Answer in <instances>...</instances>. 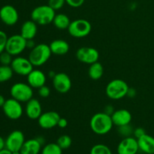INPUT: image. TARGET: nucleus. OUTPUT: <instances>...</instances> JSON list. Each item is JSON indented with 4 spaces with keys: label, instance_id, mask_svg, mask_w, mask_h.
Wrapping results in <instances>:
<instances>
[{
    "label": "nucleus",
    "instance_id": "nucleus-2",
    "mask_svg": "<svg viewBox=\"0 0 154 154\" xmlns=\"http://www.w3.org/2000/svg\"><path fill=\"white\" fill-rule=\"evenodd\" d=\"M51 54L49 45L44 43L38 44L31 50L28 59L34 67H40L49 60Z\"/></svg>",
    "mask_w": 154,
    "mask_h": 154
},
{
    "label": "nucleus",
    "instance_id": "nucleus-29",
    "mask_svg": "<svg viewBox=\"0 0 154 154\" xmlns=\"http://www.w3.org/2000/svg\"><path fill=\"white\" fill-rule=\"evenodd\" d=\"M134 129L132 126H130V124L124 125V126H119L118 127V132L123 136L124 138L126 137H129L133 134Z\"/></svg>",
    "mask_w": 154,
    "mask_h": 154
},
{
    "label": "nucleus",
    "instance_id": "nucleus-10",
    "mask_svg": "<svg viewBox=\"0 0 154 154\" xmlns=\"http://www.w3.org/2000/svg\"><path fill=\"white\" fill-rule=\"evenodd\" d=\"M25 141L24 134L20 130H14L5 139V148L11 152L20 151Z\"/></svg>",
    "mask_w": 154,
    "mask_h": 154
},
{
    "label": "nucleus",
    "instance_id": "nucleus-9",
    "mask_svg": "<svg viewBox=\"0 0 154 154\" xmlns=\"http://www.w3.org/2000/svg\"><path fill=\"white\" fill-rule=\"evenodd\" d=\"M76 58L81 63L91 65L99 61V53L92 47H81L77 51Z\"/></svg>",
    "mask_w": 154,
    "mask_h": 154
},
{
    "label": "nucleus",
    "instance_id": "nucleus-26",
    "mask_svg": "<svg viewBox=\"0 0 154 154\" xmlns=\"http://www.w3.org/2000/svg\"><path fill=\"white\" fill-rule=\"evenodd\" d=\"M42 154H63V149L57 143H49L44 146Z\"/></svg>",
    "mask_w": 154,
    "mask_h": 154
},
{
    "label": "nucleus",
    "instance_id": "nucleus-20",
    "mask_svg": "<svg viewBox=\"0 0 154 154\" xmlns=\"http://www.w3.org/2000/svg\"><path fill=\"white\" fill-rule=\"evenodd\" d=\"M137 140L140 150L146 154H154V138L153 136L146 133Z\"/></svg>",
    "mask_w": 154,
    "mask_h": 154
},
{
    "label": "nucleus",
    "instance_id": "nucleus-41",
    "mask_svg": "<svg viewBox=\"0 0 154 154\" xmlns=\"http://www.w3.org/2000/svg\"><path fill=\"white\" fill-rule=\"evenodd\" d=\"M5 99L4 96L0 94V108H2V106L4 105L5 102Z\"/></svg>",
    "mask_w": 154,
    "mask_h": 154
},
{
    "label": "nucleus",
    "instance_id": "nucleus-6",
    "mask_svg": "<svg viewBox=\"0 0 154 154\" xmlns=\"http://www.w3.org/2000/svg\"><path fill=\"white\" fill-rule=\"evenodd\" d=\"M91 23L85 19H77L72 21L68 28L69 35L77 38L87 37L91 32Z\"/></svg>",
    "mask_w": 154,
    "mask_h": 154
},
{
    "label": "nucleus",
    "instance_id": "nucleus-42",
    "mask_svg": "<svg viewBox=\"0 0 154 154\" xmlns=\"http://www.w3.org/2000/svg\"><path fill=\"white\" fill-rule=\"evenodd\" d=\"M0 154H12V152H11L10 150H8V149L5 148L0 151Z\"/></svg>",
    "mask_w": 154,
    "mask_h": 154
},
{
    "label": "nucleus",
    "instance_id": "nucleus-21",
    "mask_svg": "<svg viewBox=\"0 0 154 154\" xmlns=\"http://www.w3.org/2000/svg\"><path fill=\"white\" fill-rule=\"evenodd\" d=\"M50 48L52 54L57 56L66 55L69 51V45L63 39H56L50 44Z\"/></svg>",
    "mask_w": 154,
    "mask_h": 154
},
{
    "label": "nucleus",
    "instance_id": "nucleus-19",
    "mask_svg": "<svg viewBox=\"0 0 154 154\" xmlns=\"http://www.w3.org/2000/svg\"><path fill=\"white\" fill-rule=\"evenodd\" d=\"M37 25L38 24L35 22H34L32 20L25 21L21 26L20 35L26 40L33 39L37 34Z\"/></svg>",
    "mask_w": 154,
    "mask_h": 154
},
{
    "label": "nucleus",
    "instance_id": "nucleus-16",
    "mask_svg": "<svg viewBox=\"0 0 154 154\" xmlns=\"http://www.w3.org/2000/svg\"><path fill=\"white\" fill-rule=\"evenodd\" d=\"M27 84L31 87L38 89L46 83V75L39 69H33L26 76Z\"/></svg>",
    "mask_w": 154,
    "mask_h": 154
},
{
    "label": "nucleus",
    "instance_id": "nucleus-8",
    "mask_svg": "<svg viewBox=\"0 0 154 154\" xmlns=\"http://www.w3.org/2000/svg\"><path fill=\"white\" fill-rule=\"evenodd\" d=\"M3 112L8 118L16 120L20 118L23 113V109L21 105V102L16 99H8L5 101L2 106Z\"/></svg>",
    "mask_w": 154,
    "mask_h": 154
},
{
    "label": "nucleus",
    "instance_id": "nucleus-30",
    "mask_svg": "<svg viewBox=\"0 0 154 154\" xmlns=\"http://www.w3.org/2000/svg\"><path fill=\"white\" fill-rule=\"evenodd\" d=\"M13 59H12V55L8 53L7 51H5L2 54H0V63L3 66H11Z\"/></svg>",
    "mask_w": 154,
    "mask_h": 154
},
{
    "label": "nucleus",
    "instance_id": "nucleus-22",
    "mask_svg": "<svg viewBox=\"0 0 154 154\" xmlns=\"http://www.w3.org/2000/svg\"><path fill=\"white\" fill-rule=\"evenodd\" d=\"M42 144L37 138L25 141L20 150L21 154H38L42 150Z\"/></svg>",
    "mask_w": 154,
    "mask_h": 154
},
{
    "label": "nucleus",
    "instance_id": "nucleus-34",
    "mask_svg": "<svg viewBox=\"0 0 154 154\" xmlns=\"http://www.w3.org/2000/svg\"><path fill=\"white\" fill-rule=\"evenodd\" d=\"M85 0H66V2L70 7L79 8L84 5Z\"/></svg>",
    "mask_w": 154,
    "mask_h": 154
},
{
    "label": "nucleus",
    "instance_id": "nucleus-15",
    "mask_svg": "<svg viewBox=\"0 0 154 154\" xmlns=\"http://www.w3.org/2000/svg\"><path fill=\"white\" fill-rule=\"evenodd\" d=\"M139 150L138 140L135 137H126L117 146L118 154H136Z\"/></svg>",
    "mask_w": 154,
    "mask_h": 154
},
{
    "label": "nucleus",
    "instance_id": "nucleus-25",
    "mask_svg": "<svg viewBox=\"0 0 154 154\" xmlns=\"http://www.w3.org/2000/svg\"><path fill=\"white\" fill-rule=\"evenodd\" d=\"M14 71L11 66H0V83H4L11 79Z\"/></svg>",
    "mask_w": 154,
    "mask_h": 154
},
{
    "label": "nucleus",
    "instance_id": "nucleus-1",
    "mask_svg": "<svg viewBox=\"0 0 154 154\" xmlns=\"http://www.w3.org/2000/svg\"><path fill=\"white\" fill-rule=\"evenodd\" d=\"M113 126L111 116L105 112L96 113L90 119V126L96 135H106L111 130Z\"/></svg>",
    "mask_w": 154,
    "mask_h": 154
},
{
    "label": "nucleus",
    "instance_id": "nucleus-14",
    "mask_svg": "<svg viewBox=\"0 0 154 154\" xmlns=\"http://www.w3.org/2000/svg\"><path fill=\"white\" fill-rule=\"evenodd\" d=\"M0 19L7 26H14L19 20V14L14 6L5 5L0 9Z\"/></svg>",
    "mask_w": 154,
    "mask_h": 154
},
{
    "label": "nucleus",
    "instance_id": "nucleus-39",
    "mask_svg": "<svg viewBox=\"0 0 154 154\" xmlns=\"http://www.w3.org/2000/svg\"><path fill=\"white\" fill-rule=\"evenodd\" d=\"M114 108H113V107L111 106V105H107L106 107H105V111H104V112L106 113V114H109V115H111V114L114 113Z\"/></svg>",
    "mask_w": 154,
    "mask_h": 154
},
{
    "label": "nucleus",
    "instance_id": "nucleus-36",
    "mask_svg": "<svg viewBox=\"0 0 154 154\" xmlns=\"http://www.w3.org/2000/svg\"><path fill=\"white\" fill-rule=\"evenodd\" d=\"M68 126V121L66 119L63 118V117H60V120L58 122V124H57V126H59L61 129H64V128L67 127Z\"/></svg>",
    "mask_w": 154,
    "mask_h": 154
},
{
    "label": "nucleus",
    "instance_id": "nucleus-43",
    "mask_svg": "<svg viewBox=\"0 0 154 154\" xmlns=\"http://www.w3.org/2000/svg\"><path fill=\"white\" fill-rule=\"evenodd\" d=\"M55 75H56V73H54V72H52V71H51V72H49V74H48V75H49V77L51 78H54V77L55 76Z\"/></svg>",
    "mask_w": 154,
    "mask_h": 154
},
{
    "label": "nucleus",
    "instance_id": "nucleus-13",
    "mask_svg": "<svg viewBox=\"0 0 154 154\" xmlns=\"http://www.w3.org/2000/svg\"><path fill=\"white\" fill-rule=\"evenodd\" d=\"M60 114L56 111H47L42 113V115L38 119L39 126L44 129H51L57 126L60 119Z\"/></svg>",
    "mask_w": 154,
    "mask_h": 154
},
{
    "label": "nucleus",
    "instance_id": "nucleus-35",
    "mask_svg": "<svg viewBox=\"0 0 154 154\" xmlns=\"http://www.w3.org/2000/svg\"><path fill=\"white\" fill-rule=\"evenodd\" d=\"M146 132L143 128H136L135 129H134L133 132V135L136 139H138L139 138H141V136H143L144 135H145Z\"/></svg>",
    "mask_w": 154,
    "mask_h": 154
},
{
    "label": "nucleus",
    "instance_id": "nucleus-24",
    "mask_svg": "<svg viewBox=\"0 0 154 154\" xmlns=\"http://www.w3.org/2000/svg\"><path fill=\"white\" fill-rule=\"evenodd\" d=\"M103 74V66L100 63H99V61L90 65V67L88 69V75L92 80H94V81L99 80L102 78Z\"/></svg>",
    "mask_w": 154,
    "mask_h": 154
},
{
    "label": "nucleus",
    "instance_id": "nucleus-17",
    "mask_svg": "<svg viewBox=\"0 0 154 154\" xmlns=\"http://www.w3.org/2000/svg\"><path fill=\"white\" fill-rule=\"evenodd\" d=\"M25 113L30 120H38L42 114V108L40 102L36 99H31L26 102Z\"/></svg>",
    "mask_w": 154,
    "mask_h": 154
},
{
    "label": "nucleus",
    "instance_id": "nucleus-28",
    "mask_svg": "<svg viewBox=\"0 0 154 154\" xmlns=\"http://www.w3.org/2000/svg\"><path fill=\"white\" fill-rule=\"evenodd\" d=\"M57 144L61 147L63 150H66L69 149L72 146V140L69 135H63L60 137H59L57 139Z\"/></svg>",
    "mask_w": 154,
    "mask_h": 154
},
{
    "label": "nucleus",
    "instance_id": "nucleus-37",
    "mask_svg": "<svg viewBox=\"0 0 154 154\" xmlns=\"http://www.w3.org/2000/svg\"><path fill=\"white\" fill-rule=\"evenodd\" d=\"M135 95H136V90H135L134 88H130V87H129V90H128L126 96H129V97L132 98V97H135Z\"/></svg>",
    "mask_w": 154,
    "mask_h": 154
},
{
    "label": "nucleus",
    "instance_id": "nucleus-32",
    "mask_svg": "<svg viewBox=\"0 0 154 154\" xmlns=\"http://www.w3.org/2000/svg\"><path fill=\"white\" fill-rule=\"evenodd\" d=\"M8 36L5 32L0 30V54L5 51L6 44L8 41Z\"/></svg>",
    "mask_w": 154,
    "mask_h": 154
},
{
    "label": "nucleus",
    "instance_id": "nucleus-3",
    "mask_svg": "<svg viewBox=\"0 0 154 154\" xmlns=\"http://www.w3.org/2000/svg\"><path fill=\"white\" fill-rule=\"evenodd\" d=\"M55 11L48 5L37 6L31 13V18L38 25L46 26L51 23L55 17Z\"/></svg>",
    "mask_w": 154,
    "mask_h": 154
},
{
    "label": "nucleus",
    "instance_id": "nucleus-4",
    "mask_svg": "<svg viewBox=\"0 0 154 154\" xmlns=\"http://www.w3.org/2000/svg\"><path fill=\"white\" fill-rule=\"evenodd\" d=\"M129 88L126 81L121 79H114L107 84L105 93L109 99L119 100L126 96Z\"/></svg>",
    "mask_w": 154,
    "mask_h": 154
},
{
    "label": "nucleus",
    "instance_id": "nucleus-40",
    "mask_svg": "<svg viewBox=\"0 0 154 154\" xmlns=\"http://www.w3.org/2000/svg\"><path fill=\"white\" fill-rule=\"evenodd\" d=\"M5 148V140L0 136V151Z\"/></svg>",
    "mask_w": 154,
    "mask_h": 154
},
{
    "label": "nucleus",
    "instance_id": "nucleus-18",
    "mask_svg": "<svg viewBox=\"0 0 154 154\" xmlns=\"http://www.w3.org/2000/svg\"><path fill=\"white\" fill-rule=\"evenodd\" d=\"M111 116L113 123L117 127L124 126V125L130 124L132 119V114L128 110L126 109H120L114 111Z\"/></svg>",
    "mask_w": 154,
    "mask_h": 154
},
{
    "label": "nucleus",
    "instance_id": "nucleus-11",
    "mask_svg": "<svg viewBox=\"0 0 154 154\" xmlns=\"http://www.w3.org/2000/svg\"><path fill=\"white\" fill-rule=\"evenodd\" d=\"M11 67L13 69L14 73L21 76H27L34 69V66L29 60L22 57H17L13 59Z\"/></svg>",
    "mask_w": 154,
    "mask_h": 154
},
{
    "label": "nucleus",
    "instance_id": "nucleus-27",
    "mask_svg": "<svg viewBox=\"0 0 154 154\" xmlns=\"http://www.w3.org/2000/svg\"><path fill=\"white\" fill-rule=\"evenodd\" d=\"M90 154H112V152L105 144H97L92 147Z\"/></svg>",
    "mask_w": 154,
    "mask_h": 154
},
{
    "label": "nucleus",
    "instance_id": "nucleus-33",
    "mask_svg": "<svg viewBox=\"0 0 154 154\" xmlns=\"http://www.w3.org/2000/svg\"><path fill=\"white\" fill-rule=\"evenodd\" d=\"M38 93L42 98H48L51 95V90L48 87L44 85L38 89Z\"/></svg>",
    "mask_w": 154,
    "mask_h": 154
},
{
    "label": "nucleus",
    "instance_id": "nucleus-12",
    "mask_svg": "<svg viewBox=\"0 0 154 154\" xmlns=\"http://www.w3.org/2000/svg\"><path fill=\"white\" fill-rule=\"evenodd\" d=\"M53 86L56 91L60 93H66L72 88V81L67 74L57 73L53 78Z\"/></svg>",
    "mask_w": 154,
    "mask_h": 154
},
{
    "label": "nucleus",
    "instance_id": "nucleus-23",
    "mask_svg": "<svg viewBox=\"0 0 154 154\" xmlns=\"http://www.w3.org/2000/svg\"><path fill=\"white\" fill-rule=\"evenodd\" d=\"M71 22L69 17L65 14H57L55 15L53 23L54 26L60 30L68 29Z\"/></svg>",
    "mask_w": 154,
    "mask_h": 154
},
{
    "label": "nucleus",
    "instance_id": "nucleus-38",
    "mask_svg": "<svg viewBox=\"0 0 154 154\" xmlns=\"http://www.w3.org/2000/svg\"><path fill=\"white\" fill-rule=\"evenodd\" d=\"M35 43L33 41V39H30V40H26V48H29V49H32L35 46Z\"/></svg>",
    "mask_w": 154,
    "mask_h": 154
},
{
    "label": "nucleus",
    "instance_id": "nucleus-31",
    "mask_svg": "<svg viewBox=\"0 0 154 154\" xmlns=\"http://www.w3.org/2000/svg\"><path fill=\"white\" fill-rule=\"evenodd\" d=\"M66 0H49L48 5L52 8L54 11H57L61 9L64 6Z\"/></svg>",
    "mask_w": 154,
    "mask_h": 154
},
{
    "label": "nucleus",
    "instance_id": "nucleus-7",
    "mask_svg": "<svg viewBox=\"0 0 154 154\" xmlns=\"http://www.w3.org/2000/svg\"><path fill=\"white\" fill-rule=\"evenodd\" d=\"M26 49V40L20 35H14L8 38L5 51L12 56H17Z\"/></svg>",
    "mask_w": 154,
    "mask_h": 154
},
{
    "label": "nucleus",
    "instance_id": "nucleus-5",
    "mask_svg": "<svg viewBox=\"0 0 154 154\" xmlns=\"http://www.w3.org/2000/svg\"><path fill=\"white\" fill-rule=\"evenodd\" d=\"M28 84L17 82L11 87L10 93L11 98L19 101L20 102H26L32 99L33 90Z\"/></svg>",
    "mask_w": 154,
    "mask_h": 154
}]
</instances>
